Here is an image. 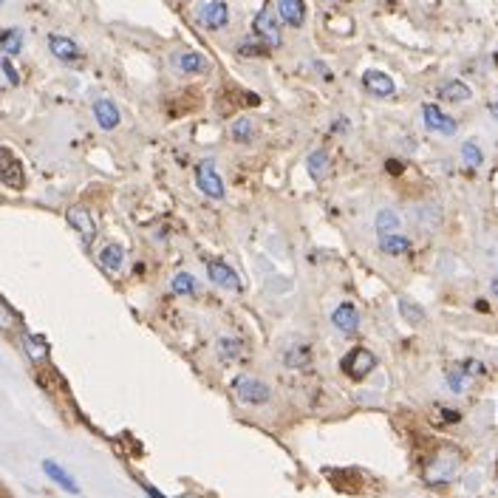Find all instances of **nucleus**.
Instances as JSON below:
<instances>
[{
  "label": "nucleus",
  "instance_id": "obj_1",
  "mask_svg": "<svg viewBox=\"0 0 498 498\" xmlns=\"http://www.w3.org/2000/svg\"><path fill=\"white\" fill-rule=\"evenodd\" d=\"M340 368L346 371V377H351V380H365L368 374L377 368V357H374L368 349H354L342 357Z\"/></svg>",
  "mask_w": 498,
  "mask_h": 498
},
{
  "label": "nucleus",
  "instance_id": "obj_2",
  "mask_svg": "<svg viewBox=\"0 0 498 498\" xmlns=\"http://www.w3.org/2000/svg\"><path fill=\"white\" fill-rule=\"evenodd\" d=\"M196 20L207 28H224L230 23V9H227L224 0H199Z\"/></svg>",
  "mask_w": 498,
  "mask_h": 498
},
{
  "label": "nucleus",
  "instance_id": "obj_3",
  "mask_svg": "<svg viewBox=\"0 0 498 498\" xmlns=\"http://www.w3.org/2000/svg\"><path fill=\"white\" fill-rule=\"evenodd\" d=\"M252 28H255V37H258L266 48H277V46H280V23H277V17H275V12H272L269 6H264V9L255 15Z\"/></svg>",
  "mask_w": 498,
  "mask_h": 498
},
{
  "label": "nucleus",
  "instance_id": "obj_4",
  "mask_svg": "<svg viewBox=\"0 0 498 498\" xmlns=\"http://www.w3.org/2000/svg\"><path fill=\"white\" fill-rule=\"evenodd\" d=\"M196 181H199V190H201L204 196H210V199H224V181H221V176H218L212 159L199 162V167H196Z\"/></svg>",
  "mask_w": 498,
  "mask_h": 498
},
{
  "label": "nucleus",
  "instance_id": "obj_5",
  "mask_svg": "<svg viewBox=\"0 0 498 498\" xmlns=\"http://www.w3.org/2000/svg\"><path fill=\"white\" fill-rule=\"evenodd\" d=\"M0 184L9 187V190H23V184H26V176H23L17 156L6 147H0Z\"/></svg>",
  "mask_w": 498,
  "mask_h": 498
},
{
  "label": "nucleus",
  "instance_id": "obj_6",
  "mask_svg": "<svg viewBox=\"0 0 498 498\" xmlns=\"http://www.w3.org/2000/svg\"><path fill=\"white\" fill-rule=\"evenodd\" d=\"M422 119L427 124V131H436V133H442V136H453L456 133V119L442 113L436 105H422Z\"/></svg>",
  "mask_w": 498,
  "mask_h": 498
},
{
  "label": "nucleus",
  "instance_id": "obj_7",
  "mask_svg": "<svg viewBox=\"0 0 498 498\" xmlns=\"http://www.w3.org/2000/svg\"><path fill=\"white\" fill-rule=\"evenodd\" d=\"M235 391H238V396H241L243 402H249V405H264V402L269 399V388H266L264 382L252 380V377H238V380H235Z\"/></svg>",
  "mask_w": 498,
  "mask_h": 498
},
{
  "label": "nucleus",
  "instance_id": "obj_8",
  "mask_svg": "<svg viewBox=\"0 0 498 498\" xmlns=\"http://www.w3.org/2000/svg\"><path fill=\"white\" fill-rule=\"evenodd\" d=\"M331 323H334V329L342 331V334H354V331L360 329V311H357L351 303H340V306L334 308V315H331Z\"/></svg>",
  "mask_w": 498,
  "mask_h": 498
},
{
  "label": "nucleus",
  "instance_id": "obj_9",
  "mask_svg": "<svg viewBox=\"0 0 498 498\" xmlns=\"http://www.w3.org/2000/svg\"><path fill=\"white\" fill-rule=\"evenodd\" d=\"M207 275H210V280H212L215 286H224V289H230V292H238V289H241L238 275H235L227 264H221V261H210V264H207Z\"/></svg>",
  "mask_w": 498,
  "mask_h": 498
},
{
  "label": "nucleus",
  "instance_id": "obj_10",
  "mask_svg": "<svg viewBox=\"0 0 498 498\" xmlns=\"http://www.w3.org/2000/svg\"><path fill=\"white\" fill-rule=\"evenodd\" d=\"M362 85H365L368 93H374V97H391V93L396 91L394 80L388 74H382V71H365L362 74Z\"/></svg>",
  "mask_w": 498,
  "mask_h": 498
},
{
  "label": "nucleus",
  "instance_id": "obj_11",
  "mask_svg": "<svg viewBox=\"0 0 498 498\" xmlns=\"http://www.w3.org/2000/svg\"><path fill=\"white\" fill-rule=\"evenodd\" d=\"M277 12H280V20L292 28H300L303 20H306V3L303 0H277Z\"/></svg>",
  "mask_w": 498,
  "mask_h": 498
},
{
  "label": "nucleus",
  "instance_id": "obj_12",
  "mask_svg": "<svg viewBox=\"0 0 498 498\" xmlns=\"http://www.w3.org/2000/svg\"><path fill=\"white\" fill-rule=\"evenodd\" d=\"M48 48H51V54H54L57 59H62V62H74V59H80V48H77V43L68 40V37L51 35V37H48Z\"/></svg>",
  "mask_w": 498,
  "mask_h": 498
},
{
  "label": "nucleus",
  "instance_id": "obj_13",
  "mask_svg": "<svg viewBox=\"0 0 498 498\" xmlns=\"http://www.w3.org/2000/svg\"><path fill=\"white\" fill-rule=\"evenodd\" d=\"M93 116H97L100 128H105V131H113L116 124H119V108L111 100H97V102H93Z\"/></svg>",
  "mask_w": 498,
  "mask_h": 498
},
{
  "label": "nucleus",
  "instance_id": "obj_14",
  "mask_svg": "<svg viewBox=\"0 0 498 498\" xmlns=\"http://www.w3.org/2000/svg\"><path fill=\"white\" fill-rule=\"evenodd\" d=\"M306 167H308V176L315 178V181H323L331 170V159H329V153L326 150H315V153H308V159H306Z\"/></svg>",
  "mask_w": 498,
  "mask_h": 498
},
{
  "label": "nucleus",
  "instance_id": "obj_15",
  "mask_svg": "<svg viewBox=\"0 0 498 498\" xmlns=\"http://www.w3.org/2000/svg\"><path fill=\"white\" fill-rule=\"evenodd\" d=\"M68 221H71V227H74V230H80V235L85 238V243H88V241H93V232H97V230H93L91 215H88L82 207H71V210H68Z\"/></svg>",
  "mask_w": 498,
  "mask_h": 498
},
{
  "label": "nucleus",
  "instance_id": "obj_16",
  "mask_svg": "<svg viewBox=\"0 0 498 498\" xmlns=\"http://www.w3.org/2000/svg\"><path fill=\"white\" fill-rule=\"evenodd\" d=\"M380 249L385 255H405L411 249V241L399 232H388V235H380Z\"/></svg>",
  "mask_w": 498,
  "mask_h": 498
},
{
  "label": "nucleus",
  "instance_id": "obj_17",
  "mask_svg": "<svg viewBox=\"0 0 498 498\" xmlns=\"http://www.w3.org/2000/svg\"><path fill=\"white\" fill-rule=\"evenodd\" d=\"M176 66L184 74H201V71H207V59L201 54H196V51H184V54L176 57Z\"/></svg>",
  "mask_w": 498,
  "mask_h": 498
},
{
  "label": "nucleus",
  "instance_id": "obj_18",
  "mask_svg": "<svg viewBox=\"0 0 498 498\" xmlns=\"http://www.w3.org/2000/svg\"><path fill=\"white\" fill-rule=\"evenodd\" d=\"M122 261H124V249H122L119 243H105V246H102V252H100V264H102L108 272H119Z\"/></svg>",
  "mask_w": 498,
  "mask_h": 498
},
{
  "label": "nucleus",
  "instance_id": "obj_19",
  "mask_svg": "<svg viewBox=\"0 0 498 498\" xmlns=\"http://www.w3.org/2000/svg\"><path fill=\"white\" fill-rule=\"evenodd\" d=\"M43 470H46V473L51 476V481H57V484H59L62 490H68V492H77V481H74V479H71V476H68L66 470H62L59 464H54V461H43Z\"/></svg>",
  "mask_w": 498,
  "mask_h": 498
},
{
  "label": "nucleus",
  "instance_id": "obj_20",
  "mask_svg": "<svg viewBox=\"0 0 498 498\" xmlns=\"http://www.w3.org/2000/svg\"><path fill=\"white\" fill-rule=\"evenodd\" d=\"M439 93H442L448 102H464V100H470V88H467L464 82H459V80L445 82V85L439 88Z\"/></svg>",
  "mask_w": 498,
  "mask_h": 498
},
{
  "label": "nucleus",
  "instance_id": "obj_21",
  "mask_svg": "<svg viewBox=\"0 0 498 498\" xmlns=\"http://www.w3.org/2000/svg\"><path fill=\"white\" fill-rule=\"evenodd\" d=\"M170 289H173V295H193L196 292V277L187 275V272H178L170 280Z\"/></svg>",
  "mask_w": 498,
  "mask_h": 498
},
{
  "label": "nucleus",
  "instance_id": "obj_22",
  "mask_svg": "<svg viewBox=\"0 0 498 498\" xmlns=\"http://www.w3.org/2000/svg\"><path fill=\"white\" fill-rule=\"evenodd\" d=\"M377 232L380 235L399 232V215L394 210H380V215H377Z\"/></svg>",
  "mask_w": 498,
  "mask_h": 498
},
{
  "label": "nucleus",
  "instance_id": "obj_23",
  "mask_svg": "<svg viewBox=\"0 0 498 498\" xmlns=\"http://www.w3.org/2000/svg\"><path fill=\"white\" fill-rule=\"evenodd\" d=\"M399 315L408 320V323H414V326H419V323H425V311L416 306V303H411L408 297H402L399 300Z\"/></svg>",
  "mask_w": 498,
  "mask_h": 498
},
{
  "label": "nucleus",
  "instance_id": "obj_24",
  "mask_svg": "<svg viewBox=\"0 0 498 498\" xmlns=\"http://www.w3.org/2000/svg\"><path fill=\"white\" fill-rule=\"evenodd\" d=\"M20 46H23V35H20L17 28H9V31L0 35V51H3V54H17Z\"/></svg>",
  "mask_w": 498,
  "mask_h": 498
},
{
  "label": "nucleus",
  "instance_id": "obj_25",
  "mask_svg": "<svg viewBox=\"0 0 498 498\" xmlns=\"http://www.w3.org/2000/svg\"><path fill=\"white\" fill-rule=\"evenodd\" d=\"M230 133H232V139H235V142H249V139H252V133H255V131H252V122L241 116V119H235V122H232Z\"/></svg>",
  "mask_w": 498,
  "mask_h": 498
},
{
  "label": "nucleus",
  "instance_id": "obj_26",
  "mask_svg": "<svg viewBox=\"0 0 498 498\" xmlns=\"http://www.w3.org/2000/svg\"><path fill=\"white\" fill-rule=\"evenodd\" d=\"M461 159H464V165L479 167V165L484 162V156H481V150H479L476 142H464V145H461Z\"/></svg>",
  "mask_w": 498,
  "mask_h": 498
},
{
  "label": "nucleus",
  "instance_id": "obj_27",
  "mask_svg": "<svg viewBox=\"0 0 498 498\" xmlns=\"http://www.w3.org/2000/svg\"><path fill=\"white\" fill-rule=\"evenodd\" d=\"M266 51H269V48H266L261 40H252V37L238 43V54H241V57H264Z\"/></svg>",
  "mask_w": 498,
  "mask_h": 498
},
{
  "label": "nucleus",
  "instance_id": "obj_28",
  "mask_svg": "<svg viewBox=\"0 0 498 498\" xmlns=\"http://www.w3.org/2000/svg\"><path fill=\"white\" fill-rule=\"evenodd\" d=\"M464 377H467L464 368H450V371H448V385H450L456 394H461V388H464Z\"/></svg>",
  "mask_w": 498,
  "mask_h": 498
},
{
  "label": "nucleus",
  "instance_id": "obj_29",
  "mask_svg": "<svg viewBox=\"0 0 498 498\" xmlns=\"http://www.w3.org/2000/svg\"><path fill=\"white\" fill-rule=\"evenodd\" d=\"M26 351L35 357V360H40V357H46V346H43V340H37V337H26Z\"/></svg>",
  "mask_w": 498,
  "mask_h": 498
},
{
  "label": "nucleus",
  "instance_id": "obj_30",
  "mask_svg": "<svg viewBox=\"0 0 498 498\" xmlns=\"http://www.w3.org/2000/svg\"><path fill=\"white\" fill-rule=\"evenodd\" d=\"M218 349H221L224 357H238L241 354V342L238 340H221L218 342Z\"/></svg>",
  "mask_w": 498,
  "mask_h": 498
},
{
  "label": "nucleus",
  "instance_id": "obj_31",
  "mask_svg": "<svg viewBox=\"0 0 498 498\" xmlns=\"http://www.w3.org/2000/svg\"><path fill=\"white\" fill-rule=\"evenodd\" d=\"M3 74L9 77V82H12V85H17V82H20V77H17V71H15V66H12L9 59H3Z\"/></svg>",
  "mask_w": 498,
  "mask_h": 498
},
{
  "label": "nucleus",
  "instance_id": "obj_32",
  "mask_svg": "<svg viewBox=\"0 0 498 498\" xmlns=\"http://www.w3.org/2000/svg\"><path fill=\"white\" fill-rule=\"evenodd\" d=\"M388 173H394V176H396V173H402V162L391 159V162H388Z\"/></svg>",
  "mask_w": 498,
  "mask_h": 498
},
{
  "label": "nucleus",
  "instance_id": "obj_33",
  "mask_svg": "<svg viewBox=\"0 0 498 498\" xmlns=\"http://www.w3.org/2000/svg\"><path fill=\"white\" fill-rule=\"evenodd\" d=\"M492 295H495V297H498V277H495V280H492Z\"/></svg>",
  "mask_w": 498,
  "mask_h": 498
},
{
  "label": "nucleus",
  "instance_id": "obj_34",
  "mask_svg": "<svg viewBox=\"0 0 498 498\" xmlns=\"http://www.w3.org/2000/svg\"><path fill=\"white\" fill-rule=\"evenodd\" d=\"M490 111H492V116H495V122H498V102H495V105H492Z\"/></svg>",
  "mask_w": 498,
  "mask_h": 498
},
{
  "label": "nucleus",
  "instance_id": "obj_35",
  "mask_svg": "<svg viewBox=\"0 0 498 498\" xmlns=\"http://www.w3.org/2000/svg\"><path fill=\"white\" fill-rule=\"evenodd\" d=\"M0 3H3V0H0Z\"/></svg>",
  "mask_w": 498,
  "mask_h": 498
}]
</instances>
